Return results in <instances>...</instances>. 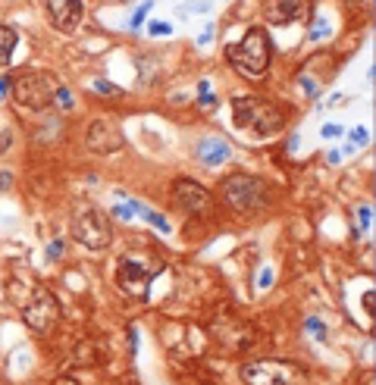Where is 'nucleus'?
Instances as JSON below:
<instances>
[{"label":"nucleus","mask_w":376,"mask_h":385,"mask_svg":"<svg viewBox=\"0 0 376 385\" xmlns=\"http://www.w3.org/2000/svg\"><path fill=\"white\" fill-rule=\"evenodd\" d=\"M367 3H370V0H367Z\"/></svg>","instance_id":"f704fd0d"},{"label":"nucleus","mask_w":376,"mask_h":385,"mask_svg":"<svg viewBox=\"0 0 376 385\" xmlns=\"http://www.w3.org/2000/svg\"><path fill=\"white\" fill-rule=\"evenodd\" d=\"M150 276H154V273H150L141 260H135V257H122L120 270H116V282H120V288L126 291V295L144 301L148 291H150Z\"/></svg>","instance_id":"6e6552de"},{"label":"nucleus","mask_w":376,"mask_h":385,"mask_svg":"<svg viewBox=\"0 0 376 385\" xmlns=\"http://www.w3.org/2000/svg\"><path fill=\"white\" fill-rule=\"evenodd\" d=\"M370 141V132L364 125H358V128H351V147H364Z\"/></svg>","instance_id":"a211bd4d"},{"label":"nucleus","mask_w":376,"mask_h":385,"mask_svg":"<svg viewBox=\"0 0 376 385\" xmlns=\"http://www.w3.org/2000/svg\"><path fill=\"white\" fill-rule=\"evenodd\" d=\"M72 235H76L78 244H85V248L104 251L110 244V235H113L107 213H100V210H94V207L82 210V213L72 219Z\"/></svg>","instance_id":"0eeeda50"},{"label":"nucleus","mask_w":376,"mask_h":385,"mask_svg":"<svg viewBox=\"0 0 376 385\" xmlns=\"http://www.w3.org/2000/svg\"><path fill=\"white\" fill-rule=\"evenodd\" d=\"M172 201L176 207L182 210V213H204V210L210 207V191L204 188V185H198L194 179H176L172 182Z\"/></svg>","instance_id":"9d476101"},{"label":"nucleus","mask_w":376,"mask_h":385,"mask_svg":"<svg viewBox=\"0 0 376 385\" xmlns=\"http://www.w3.org/2000/svg\"><path fill=\"white\" fill-rule=\"evenodd\" d=\"M232 157V147L222 141V138H204L201 144H198V160L204 163V166H222Z\"/></svg>","instance_id":"ddd939ff"},{"label":"nucleus","mask_w":376,"mask_h":385,"mask_svg":"<svg viewBox=\"0 0 376 385\" xmlns=\"http://www.w3.org/2000/svg\"><path fill=\"white\" fill-rule=\"evenodd\" d=\"M210 6H214V3H210V0H192V3H188V6H182V13H185V9H188V13H207Z\"/></svg>","instance_id":"aec40b11"},{"label":"nucleus","mask_w":376,"mask_h":385,"mask_svg":"<svg viewBox=\"0 0 376 385\" xmlns=\"http://www.w3.org/2000/svg\"><path fill=\"white\" fill-rule=\"evenodd\" d=\"M94 88H98V91H104L107 97H116V94H122V91L116 88V85H110V81H104V78H98V81H94Z\"/></svg>","instance_id":"412c9836"},{"label":"nucleus","mask_w":376,"mask_h":385,"mask_svg":"<svg viewBox=\"0 0 376 385\" xmlns=\"http://www.w3.org/2000/svg\"><path fill=\"white\" fill-rule=\"evenodd\" d=\"M308 332H314L316 338H326V329H323L320 320H308Z\"/></svg>","instance_id":"393cba45"},{"label":"nucleus","mask_w":376,"mask_h":385,"mask_svg":"<svg viewBox=\"0 0 376 385\" xmlns=\"http://www.w3.org/2000/svg\"><path fill=\"white\" fill-rule=\"evenodd\" d=\"M301 88L308 91V97H320V85H316V81H310L308 75H301Z\"/></svg>","instance_id":"4be33fe9"},{"label":"nucleus","mask_w":376,"mask_h":385,"mask_svg":"<svg viewBox=\"0 0 376 385\" xmlns=\"http://www.w3.org/2000/svg\"><path fill=\"white\" fill-rule=\"evenodd\" d=\"M210 38H214V25H207V28L201 31V38H198V44H201V47H204V44H207Z\"/></svg>","instance_id":"c756f323"},{"label":"nucleus","mask_w":376,"mask_h":385,"mask_svg":"<svg viewBox=\"0 0 376 385\" xmlns=\"http://www.w3.org/2000/svg\"><path fill=\"white\" fill-rule=\"evenodd\" d=\"M10 88H13V97L16 103L22 107H32V110H44L54 103V78L47 72H22L16 81H10Z\"/></svg>","instance_id":"423d86ee"},{"label":"nucleus","mask_w":376,"mask_h":385,"mask_svg":"<svg viewBox=\"0 0 376 385\" xmlns=\"http://www.w3.org/2000/svg\"><path fill=\"white\" fill-rule=\"evenodd\" d=\"M148 31H150V34H170L172 28L166 25V22H150V28H148Z\"/></svg>","instance_id":"c85d7f7f"},{"label":"nucleus","mask_w":376,"mask_h":385,"mask_svg":"<svg viewBox=\"0 0 376 385\" xmlns=\"http://www.w3.org/2000/svg\"><path fill=\"white\" fill-rule=\"evenodd\" d=\"M22 320H26V326L32 332L47 335L56 326V320H60V301H56V295L50 288L38 285L32 291V301L22 307Z\"/></svg>","instance_id":"39448f33"},{"label":"nucleus","mask_w":376,"mask_h":385,"mask_svg":"<svg viewBox=\"0 0 376 385\" xmlns=\"http://www.w3.org/2000/svg\"><path fill=\"white\" fill-rule=\"evenodd\" d=\"M320 135H323V138H338V135H342V125H336V122H326V125L320 128Z\"/></svg>","instance_id":"b1692460"},{"label":"nucleus","mask_w":376,"mask_h":385,"mask_svg":"<svg viewBox=\"0 0 376 385\" xmlns=\"http://www.w3.org/2000/svg\"><path fill=\"white\" fill-rule=\"evenodd\" d=\"M47 257H50V260H60V257H63V241H50V248H47Z\"/></svg>","instance_id":"a878e982"},{"label":"nucleus","mask_w":376,"mask_h":385,"mask_svg":"<svg viewBox=\"0 0 376 385\" xmlns=\"http://www.w3.org/2000/svg\"><path fill=\"white\" fill-rule=\"evenodd\" d=\"M10 179H13L10 172H0V188H6V185H10Z\"/></svg>","instance_id":"72a5a7b5"},{"label":"nucleus","mask_w":376,"mask_h":385,"mask_svg":"<svg viewBox=\"0 0 376 385\" xmlns=\"http://www.w3.org/2000/svg\"><path fill=\"white\" fill-rule=\"evenodd\" d=\"M6 147H10V132L0 135V154H6Z\"/></svg>","instance_id":"2f4dec72"},{"label":"nucleus","mask_w":376,"mask_h":385,"mask_svg":"<svg viewBox=\"0 0 376 385\" xmlns=\"http://www.w3.org/2000/svg\"><path fill=\"white\" fill-rule=\"evenodd\" d=\"M54 100L60 110H72V94H69V88H56L54 91Z\"/></svg>","instance_id":"f3484780"},{"label":"nucleus","mask_w":376,"mask_h":385,"mask_svg":"<svg viewBox=\"0 0 376 385\" xmlns=\"http://www.w3.org/2000/svg\"><path fill=\"white\" fill-rule=\"evenodd\" d=\"M85 144L94 154H113V150H120L126 144V135H122V128L116 119H98V122H91L88 135H85Z\"/></svg>","instance_id":"1a4fd4ad"},{"label":"nucleus","mask_w":376,"mask_h":385,"mask_svg":"<svg viewBox=\"0 0 376 385\" xmlns=\"http://www.w3.org/2000/svg\"><path fill=\"white\" fill-rule=\"evenodd\" d=\"M113 216L116 219H132L135 213H132V207H128V204H122V207H113Z\"/></svg>","instance_id":"bb28decb"},{"label":"nucleus","mask_w":376,"mask_h":385,"mask_svg":"<svg viewBox=\"0 0 376 385\" xmlns=\"http://www.w3.org/2000/svg\"><path fill=\"white\" fill-rule=\"evenodd\" d=\"M16 44H19V34L10 25H0V69L10 66V60L16 53Z\"/></svg>","instance_id":"4468645a"},{"label":"nucleus","mask_w":376,"mask_h":385,"mask_svg":"<svg viewBox=\"0 0 376 385\" xmlns=\"http://www.w3.org/2000/svg\"><path fill=\"white\" fill-rule=\"evenodd\" d=\"M232 122H235V128H248V132L260 135V138H273L286 125V113L273 100H264V97H235Z\"/></svg>","instance_id":"f257e3e1"},{"label":"nucleus","mask_w":376,"mask_h":385,"mask_svg":"<svg viewBox=\"0 0 376 385\" xmlns=\"http://www.w3.org/2000/svg\"><path fill=\"white\" fill-rule=\"evenodd\" d=\"M150 9H154V3H150V0H144V3H141V6L135 9V13H132V28H138L141 22H144V16L150 13Z\"/></svg>","instance_id":"6ab92c4d"},{"label":"nucleus","mask_w":376,"mask_h":385,"mask_svg":"<svg viewBox=\"0 0 376 385\" xmlns=\"http://www.w3.org/2000/svg\"><path fill=\"white\" fill-rule=\"evenodd\" d=\"M226 60L232 63L235 72L244 78H264L270 69V38L264 28H248V34L238 44L226 47Z\"/></svg>","instance_id":"f03ea898"},{"label":"nucleus","mask_w":376,"mask_h":385,"mask_svg":"<svg viewBox=\"0 0 376 385\" xmlns=\"http://www.w3.org/2000/svg\"><path fill=\"white\" fill-rule=\"evenodd\" d=\"M270 282H273V273H260V279H257V285H260V288H266Z\"/></svg>","instance_id":"7c9ffc66"},{"label":"nucleus","mask_w":376,"mask_h":385,"mask_svg":"<svg viewBox=\"0 0 376 385\" xmlns=\"http://www.w3.org/2000/svg\"><path fill=\"white\" fill-rule=\"evenodd\" d=\"M47 9L60 31H72L82 19V0H47Z\"/></svg>","instance_id":"f8f14e48"},{"label":"nucleus","mask_w":376,"mask_h":385,"mask_svg":"<svg viewBox=\"0 0 376 385\" xmlns=\"http://www.w3.org/2000/svg\"><path fill=\"white\" fill-rule=\"evenodd\" d=\"M310 16V0H264V19L270 25H288Z\"/></svg>","instance_id":"9b49d317"},{"label":"nucleus","mask_w":376,"mask_h":385,"mask_svg":"<svg viewBox=\"0 0 376 385\" xmlns=\"http://www.w3.org/2000/svg\"><path fill=\"white\" fill-rule=\"evenodd\" d=\"M144 219H148V223L154 226L157 232H163V235H170V232H172V226H170V223H166V219H163L160 213H154V210H144Z\"/></svg>","instance_id":"2eb2a0df"},{"label":"nucleus","mask_w":376,"mask_h":385,"mask_svg":"<svg viewBox=\"0 0 376 385\" xmlns=\"http://www.w3.org/2000/svg\"><path fill=\"white\" fill-rule=\"evenodd\" d=\"M370 219H373V207H370V204H360V207H358V229L367 232V229H370Z\"/></svg>","instance_id":"dca6fc26"},{"label":"nucleus","mask_w":376,"mask_h":385,"mask_svg":"<svg viewBox=\"0 0 376 385\" xmlns=\"http://www.w3.org/2000/svg\"><path fill=\"white\" fill-rule=\"evenodd\" d=\"M198 103H201V107H216V94H210V88H207V91H201Z\"/></svg>","instance_id":"cd10ccee"},{"label":"nucleus","mask_w":376,"mask_h":385,"mask_svg":"<svg viewBox=\"0 0 376 385\" xmlns=\"http://www.w3.org/2000/svg\"><path fill=\"white\" fill-rule=\"evenodd\" d=\"M329 31H332V28H329V22H320L316 28H310V41H323Z\"/></svg>","instance_id":"5701e85b"},{"label":"nucleus","mask_w":376,"mask_h":385,"mask_svg":"<svg viewBox=\"0 0 376 385\" xmlns=\"http://www.w3.org/2000/svg\"><path fill=\"white\" fill-rule=\"evenodd\" d=\"M242 379L248 385H308V373L288 360H254L242 367Z\"/></svg>","instance_id":"20e7f679"},{"label":"nucleus","mask_w":376,"mask_h":385,"mask_svg":"<svg viewBox=\"0 0 376 385\" xmlns=\"http://www.w3.org/2000/svg\"><path fill=\"white\" fill-rule=\"evenodd\" d=\"M6 91H10V78H0V97H6Z\"/></svg>","instance_id":"473e14b6"},{"label":"nucleus","mask_w":376,"mask_h":385,"mask_svg":"<svg viewBox=\"0 0 376 385\" xmlns=\"http://www.w3.org/2000/svg\"><path fill=\"white\" fill-rule=\"evenodd\" d=\"M220 197L232 210H238V213H254V210H260L264 201H266V185H264V179H257V176L235 172V176L222 179Z\"/></svg>","instance_id":"7ed1b4c3"}]
</instances>
